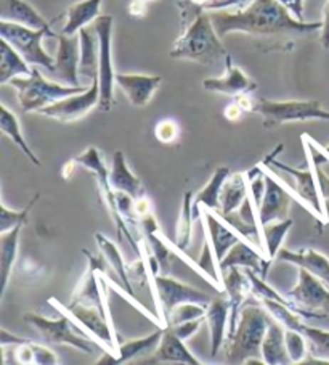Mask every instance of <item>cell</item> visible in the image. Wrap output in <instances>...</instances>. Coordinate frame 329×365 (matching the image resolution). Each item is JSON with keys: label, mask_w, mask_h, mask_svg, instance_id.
<instances>
[{"label": "cell", "mask_w": 329, "mask_h": 365, "mask_svg": "<svg viewBox=\"0 0 329 365\" xmlns=\"http://www.w3.org/2000/svg\"><path fill=\"white\" fill-rule=\"evenodd\" d=\"M95 240H97V245H98V248L101 251V255L105 256V259L108 261V264H110L113 272H115L119 277V280L124 283V287L129 292V294L135 297L134 285H132V280L129 277L127 264H125L121 251H119V248L111 240H108L105 235L95 234Z\"/></svg>", "instance_id": "cell-35"}, {"label": "cell", "mask_w": 329, "mask_h": 365, "mask_svg": "<svg viewBox=\"0 0 329 365\" xmlns=\"http://www.w3.org/2000/svg\"><path fill=\"white\" fill-rule=\"evenodd\" d=\"M224 115H225L226 119H229V121L236 123V121H239V119L243 118L244 110L236 102H233L230 105H226V108L224 110Z\"/></svg>", "instance_id": "cell-52"}, {"label": "cell", "mask_w": 329, "mask_h": 365, "mask_svg": "<svg viewBox=\"0 0 329 365\" xmlns=\"http://www.w3.org/2000/svg\"><path fill=\"white\" fill-rule=\"evenodd\" d=\"M143 364H185V365H199L201 361L193 356L189 349L175 333L166 327L162 333L161 343L157 346L153 356L142 361Z\"/></svg>", "instance_id": "cell-19"}, {"label": "cell", "mask_w": 329, "mask_h": 365, "mask_svg": "<svg viewBox=\"0 0 329 365\" xmlns=\"http://www.w3.org/2000/svg\"><path fill=\"white\" fill-rule=\"evenodd\" d=\"M23 320L33 327L37 331V335L47 344H66L85 352V354H93L95 346L98 344L92 338L87 339L82 335L74 333L71 325H69V317L65 316V314L60 319L50 320L36 312H28L23 316Z\"/></svg>", "instance_id": "cell-12"}, {"label": "cell", "mask_w": 329, "mask_h": 365, "mask_svg": "<svg viewBox=\"0 0 329 365\" xmlns=\"http://www.w3.org/2000/svg\"><path fill=\"white\" fill-rule=\"evenodd\" d=\"M229 320H230V301L226 293L214 298L207 306L206 311V324L211 333V356L215 357L219 351L225 344L226 333H229Z\"/></svg>", "instance_id": "cell-21"}, {"label": "cell", "mask_w": 329, "mask_h": 365, "mask_svg": "<svg viewBox=\"0 0 329 365\" xmlns=\"http://www.w3.org/2000/svg\"><path fill=\"white\" fill-rule=\"evenodd\" d=\"M58 50L55 56V69L50 74L55 83L80 87L79 78V58H80V37L79 34L68 36L60 33L56 36Z\"/></svg>", "instance_id": "cell-15"}, {"label": "cell", "mask_w": 329, "mask_h": 365, "mask_svg": "<svg viewBox=\"0 0 329 365\" xmlns=\"http://www.w3.org/2000/svg\"><path fill=\"white\" fill-rule=\"evenodd\" d=\"M98 36V84L101 111H110L115 105L116 73L113 66V20L111 15H100L93 23Z\"/></svg>", "instance_id": "cell-11"}, {"label": "cell", "mask_w": 329, "mask_h": 365, "mask_svg": "<svg viewBox=\"0 0 329 365\" xmlns=\"http://www.w3.org/2000/svg\"><path fill=\"white\" fill-rule=\"evenodd\" d=\"M278 178L271 173H265V195L262 198V203L257 210V219L261 227L265 224L284 221L289 217L291 210V200L294 195L289 192V188L284 187L281 182L276 180Z\"/></svg>", "instance_id": "cell-16"}, {"label": "cell", "mask_w": 329, "mask_h": 365, "mask_svg": "<svg viewBox=\"0 0 329 365\" xmlns=\"http://www.w3.org/2000/svg\"><path fill=\"white\" fill-rule=\"evenodd\" d=\"M271 314L254 297L248 298L239 312L236 330L226 335V364H246L249 359H262V341L267 333Z\"/></svg>", "instance_id": "cell-2"}, {"label": "cell", "mask_w": 329, "mask_h": 365, "mask_svg": "<svg viewBox=\"0 0 329 365\" xmlns=\"http://www.w3.org/2000/svg\"><path fill=\"white\" fill-rule=\"evenodd\" d=\"M193 192H185L182 201V211L179 217V224H177V237L175 245L180 251H185L189 243H192L193 237Z\"/></svg>", "instance_id": "cell-39"}, {"label": "cell", "mask_w": 329, "mask_h": 365, "mask_svg": "<svg viewBox=\"0 0 329 365\" xmlns=\"http://www.w3.org/2000/svg\"><path fill=\"white\" fill-rule=\"evenodd\" d=\"M278 259L281 262L294 264L297 267L307 269L308 272H312L315 277H318L329 287V259L321 255L320 251L313 248H302L299 251H291V250H280L278 253Z\"/></svg>", "instance_id": "cell-25"}, {"label": "cell", "mask_w": 329, "mask_h": 365, "mask_svg": "<svg viewBox=\"0 0 329 365\" xmlns=\"http://www.w3.org/2000/svg\"><path fill=\"white\" fill-rule=\"evenodd\" d=\"M26 341H29V339L11 335V333H9L5 329L0 330V346H2V348H9V346H18V344H23Z\"/></svg>", "instance_id": "cell-51"}, {"label": "cell", "mask_w": 329, "mask_h": 365, "mask_svg": "<svg viewBox=\"0 0 329 365\" xmlns=\"http://www.w3.org/2000/svg\"><path fill=\"white\" fill-rule=\"evenodd\" d=\"M10 86L15 87L18 93V102L24 113H39L42 108L58 102L61 98H66L74 93H80L87 91L90 86H65L55 83L52 79H46L41 68L33 66V73L29 76L15 78L10 81Z\"/></svg>", "instance_id": "cell-4"}, {"label": "cell", "mask_w": 329, "mask_h": 365, "mask_svg": "<svg viewBox=\"0 0 329 365\" xmlns=\"http://www.w3.org/2000/svg\"><path fill=\"white\" fill-rule=\"evenodd\" d=\"M284 333H286V327L271 316L267 333H265L262 341V361L267 365L293 364L286 349Z\"/></svg>", "instance_id": "cell-26"}, {"label": "cell", "mask_w": 329, "mask_h": 365, "mask_svg": "<svg viewBox=\"0 0 329 365\" xmlns=\"http://www.w3.org/2000/svg\"><path fill=\"white\" fill-rule=\"evenodd\" d=\"M291 309L296 311L303 320H321L329 317V289L307 269L299 267V280L284 293Z\"/></svg>", "instance_id": "cell-7"}, {"label": "cell", "mask_w": 329, "mask_h": 365, "mask_svg": "<svg viewBox=\"0 0 329 365\" xmlns=\"http://www.w3.org/2000/svg\"><path fill=\"white\" fill-rule=\"evenodd\" d=\"M249 197L248 174L235 173L226 178L220 190V210L215 214H230L236 211L243 201Z\"/></svg>", "instance_id": "cell-30"}, {"label": "cell", "mask_w": 329, "mask_h": 365, "mask_svg": "<svg viewBox=\"0 0 329 365\" xmlns=\"http://www.w3.org/2000/svg\"><path fill=\"white\" fill-rule=\"evenodd\" d=\"M80 37V58H79V78L90 86L95 78H98V36L92 28H82Z\"/></svg>", "instance_id": "cell-28"}, {"label": "cell", "mask_w": 329, "mask_h": 365, "mask_svg": "<svg viewBox=\"0 0 329 365\" xmlns=\"http://www.w3.org/2000/svg\"><path fill=\"white\" fill-rule=\"evenodd\" d=\"M161 76H148V74H122L116 73V84L119 86L129 102L137 108H145L161 86Z\"/></svg>", "instance_id": "cell-20"}, {"label": "cell", "mask_w": 329, "mask_h": 365, "mask_svg": "<svg viewBox=\"0 0 329 365\" xmlns=\"http://www.w3.org/2000/svg\"><path fill=\"white\" fill-rule=\"evenodd\" d=\"M143 2H148L150 4V2H155V0H143Z\"/></svg>", "instance_id": "cell-56"}, {"label": "cell", "mask_w": 329, "mask_h": 365, "mask_svg": "<svg viewBox=\"0 0 329 365\" xmlns=\"http://www.w3.org/2000/svg\"><path fill=\"white\" fill-rule=\"evenodd\" d=\"M0 20L33 29H52L46 18L26 0H0Z\"/></svg>", "instance_id": "cell-24"}, {"label": "cell", "mask_w": 329, "mask_h": 365, "mask_svg": "<svg viewBox=\"0 0 329 365\" xmlns=\"http://www.w3.org/2000/svg\"><path fill=\"white\" fill-rule=\"evenodd\" d=\"M284 341H286V349L293 364H302L308 356V343L307 338L302 331L286 329L284 333Z\"/></svg>", "instance_id": "cell-43"}, {"label": "cell", "mask_w": 329, "mask_h": 365, "mask_svg": "<svg viewBox=\"0 0 329 365\" xmlns=\"http://www.w3.org/2000/svg\"><path fill=\"white\" fill-rule=\"evenodd\" d=\"M321 150L326 153V156L329 158V145H326V147H321Z\"/></svg>", "instance_id": "cell-55"}, {"label": "cell", "mask_w": 329, "mask_h": 365, "mask_svg": "<svg viewBox=\"0 0 329 365\" xmlns=\"http://www.w3.org/2000/svg\"><path fill=\"white\" fill-rule=\"evenodd\" d=\"M33 351H34L36 365H56L58 364V357L55 356V352L46 348V346L33 343Z\"/></svg>", "instance_id": "cell-47"}, {"label": "cell", "mask_w": 329, "mask_h": 365, "mask_svg": "<svg viewBox=\"0 0 329 365\" xmlns=\"http://www.w3.org/2000/svg\"><path fill=\"white\" fill-rule=\"evenodd\" d=\"M164 329L161 327L160 330L150 333L148 336L138 338V339H130V341H125L119 344V352H118V364H127L134 361L135 357L140 354H148V352L155 351L161 343Z\"/></svg>", "instance_id": "cell-37"}, {"label": "cell", "mask_w": 329, "mask_h": 365, "mask_svg": "<svg viewBox=\"0 0 329 365\" xmlns=\"http://www.w3.org/2000/svg\"><path fill=\"white\" fill-rule=\"evenodd\" d=\"M270 259H265L262 253H258L257 250L251 247L249 243H244L243 240H238L233 245L231 250L226 253L222 261L219 264L220 274H224L225 270L230 267H243V269H252L257 274H261L263 279L267 277Z\"/></svg>", "instance_id": "cell-22"}, {"label": "cell", "mask_w": 329, "mask_h": 365, "mask_svg": "<svg viewBox=\"0 0 329 365\" xmlns=\"http://www.w3.org/2000/svg\"><path fill=\"white\" fill-rule=\"evenodd\" d=\"M283 145H278V147L271 152L267 158L262 161L263 166H270V168H276L280 171L286 173L291 175V179L294 180V185L289 192H293L294 198H297L302 203V206L308 210V212H312L313 216L318 219V221L326 222L328 221V212L326 207L323 205V197L320 193L318 188V182H316L313 168L308 169H297V168H291L284 163L278 161L276 156L283 152Z\"/></svg>", "instance_id": "cell-9"}, {"label": "cell", "mask_w": 329, "mask_h": 365, "mask_svg": "<svg viewBox=\"0 0 329 365\" xmlns=\"http://www.w3.org/2000/svg\"><path fill=\"white\" fill-rule=\"evenodd\" d=\"M180 128L174 119H162L156 124L155 135L161 143H172L179 138Z\"/></svg>", "instance_id": "cell-45"}, {"label": "cell", "mask_w": 329, "mask_h": 365, "mask_svg": "<svg viewBox=\"0 0 329 365\" xmlns=\"http://www.w3.org/2000/svg\"><path fill=\"white\" fill-rule=\"evenodd\" d=\"M101 2L103 0H80L66 9V23L61 33L68 36L79 34L82 28H87L101 15Z\"/></svg>", "instance_id": "cell-29"}, {"label": "cell", "mask_w": 329, "mask_h": 365, "mask_svg": "<svg viewBox=\"0 0 329 365\" xmlns=\"http://www.w3.org/2000/svg\"><path fill=\"white\" fill-rule=\"evenodd\" d=\"M204 322H206V316L199 317V319H194V320H188V322H183V324H179V325L169 327V329L172 330L180 339H183V341H187L188 338H192L194 333L201 329V325Z\"/></svg>", "instance_id": "cell-46"}, {"label": "cell", "mask_w": 329, "mask_h": 365, "mask_svg": "<svg viewBox=\"0 0 329 365\" xmlns=\"http://www.w3.org/2000/svg\"><path fill=\"white\" fill-rule=\"evenodd\" d=\"M41 198V195L37 193L33 197V200L29 201L28 206L24 207L23 211H11L7 207V205L2 203V214H0V232H9L16 225L20 224H28V217H29V212L33 210L36 201Z\"/></svg>", "instance_id": "cell-44"}, {"label": "cell", "mask_w": 329, "mask_h": 365, "mask_svg": "<svg viewBox=\"0 0 329 365\" xmlns=\"http://www.w3.org/2000/svg\"><path fill=\"white\" fill-rule=\"evenodd\" d=\"M301 331L308 343V356L329 362V331L303 324Z\"/></svg>", "instance_id": "cell-40"}, {"label": "cell", "mask_w": 329, "mask_h": 365, "mask_svg": "<svg viewBox=\"0 0 329 365\" xmlns=\"http://www.w3.org/2000/svg\"><path fill=\"white\" fill-rule=\"evenodd\" d=\"M23 227L24 224H20L9 232H2V235H0V282H2V294L7 292L11 270H14V264L18 256Z\"/></svg>", "instance_id": "cell-31"}, {"label": "cell", "mask_w": 329, "mask_h": 365, "mask_svg": "<svg viewBox=\"0 0 329 365\" xmlns=\"http://www.w3.org/2000/svg\"><path fill=\"white\" fill-rule=\"evenodd\" d=\"M183 23V34L170 48V58L189 60L199 65H215L226 58L222 37L215 31L209 11H199Z\"/></svg>", "instance_id": "cell-3"}, {"label": "cell", "mask_w": 329, "mask_h": 365, "mask_svg": "<svg viewBox=\"0 0 329 365\" xmlns=\"http://www.w3.org/2000/svg\"><path fill=\"white\" fill-rule=\"evenodd\" d=\"M147 5L148 2H143V0H132L129 4V14L134 18H142L147 15Z\"/></svg>", "instance_id": "cell-53"}, {"label": "cell", "mask_w": 329, "mask_h": 365, "mask_svg": "<svg viewBox=\"0 0 329 365\" xmlns=\"http://www.w3.org/2000/svg\"><path fill=\"white\" fill-rule=\"evenodd\" d=\"M209 15L222 39L231 33H243L263 39L299 36L313 33L323 26L321 21L306 23L297 20L278 0H252L244 9L215 10Z\"/></svg>", "instance_id": "cell-1"}, {"label": "cell", "mask_w": 329, "mask_h": 365, "mask_svg": "<svg viewBox=\"0 0 329 365\" xmlns=\"http://www.w3.org/2000/svg\"><path fill=\"white\" fill-rule=\"evenodd\" d=\"M50 304L56 306V309L61 311L65 316L73 319L79 325L84 327L87 331L92 333V338L101 344L105 351L119 352V339L110 320V314L98 309L97 306L82 304V303H69V306H63L55 298L50 299Z\"/></svg>", "instance_id": "cell-10"}, {"label": "cell", "mask_w": 329, "mask_h": 365, "mask_svg": "<svg viewBox=\"0 0 329 365\" xmlns=\"http://www.w3.org/2000/svg\"><path fill=\"white\" fill-rule=\"evenodd\" d=\"M153 288L156 289V303L160 311V320L166 319L170 309L182 303H198L209 306L211 298L206 293L199 292L189 285H185L169 275H156L153 279Z\"/></svg>", "instance_id": "cell-13"}, {"label": "cell", "mask_w": 329, "mask_h": 365, "mask_svg": "<svg viewBox=\"0 0 329 365\" xmlns=\"http://www.w3.org/2000/svg\"><path fill=\"white\" fill-rule=\"evenodd\" d=\"M244 274L248 275V279L251 282V294L256 299H258V301H262V299H275V301H280V303L289 304L288 299L284 298L283 294L278 293L275 288H271L268 283H265L263 277L261 274H257L256 270L244 269Z\"/></svg>", "instance_id": "cell-42"}, {"label": "cell", "mask_w": 329, "mask_h": 365, "mask_svg": "<svg viewBox=\"0 0 329 365\" xmlns=\"http://www.w3.org/2000/svg\"><path fill=\"white\" fill-rule=\"evenodd\" d=\"M98 274H100L98 269L95 267L93 264L88 262V267L85 270V274L82 275L79 285H78V288H75V292L73 294L71 303H82V304L97 306L98 309H101L106 314H110L106 309L103 293H101Z\"/></svg>", "instance_id": "cell-33"}, {"label": "cell", "mask_w": 329, "mask_h": 365, "mask_svg": "<svg viewBox=\"0 0 329 365\" xmlns=\"http://www.w3.org/2000/svg\"><path fill=\"white\" fill-rule=\"evenodd\" d=\"M75 166H79L78 163H75V160H69L66 165H63V169H61V178L65 180H69L73 178V174L75 171Z\"/></svg>", "instance_id": "cell-54"}, {"label": "cell", "mask_w": 329, "mask_h": 365, "mask_svg": "<svg viewBox=\"0 0 329 365\" xmlns=\"http://www.w3.org/2000/svg\"><path fill=\"white\" fill-rule=\"evenodd\" d=\"M52 29H33L21 24L0 20V37L7 41L31 66H37L47 71L53 73L55 58L46 52L42 47L43 37H56Z\"/></svg>", "instance_id": "cell-6"}, {"label": "cell", "mask_w": 329, "mask_h": 365, "mask_svg": "<svg viewBox=\"0 0 329 365\" xmlns=\"http://www.w3.org/2000/svg\"><path fill=\"white\" fill-rule=\"evenodd\" d=\"M31 73L33 66L7 41H0V84H10L11 79L29 76Z\"/></svg>", "instance_id": "cell-34"}, {"label": "cell", "mask_w": 329, "mask_h": 365, "mask_svg": "<svg viewBox=\"0 0 329 365\" xmlns=\"http://www.w3.org/2000/svg\"><path fill=\"white\" fill-rule=\"evenodd\" d=\"M74 160L79 166L87 169V171H90L95 178H97L98 190L101 193V198H103V203L106 206L108 212H110V216L113 217V222H115V225H116L119 242H124V238H125V240L129 242L130 248L137 253V256H142L140 243H138L137 237L134 235V232H132L130 225L125 222V219L121 216V212H119V210H118L116 192L110 184V171H108L103 160H101L98 148L88 147L79 156H75Z\"/></svg>", "instance_id": "cell-5"}, {"label": "cell", "mask_w": 329, "mask_h": 365, "mask_svg": "<svg viewBox=\"0 0 329 365\" xmlns=\"http://www.w3.org/2000/svg\"><path fill=\"white\" fill-rule=\"evenodd\" d=\"M134 214L137 221H140V219L153 214V203H151V200L147 197V195L134 200Z\"/></svg>", "instance_id": "cell-48"}, {"label": "cell", "mask_w": 329, "mask_h": 365, "mask_svg": "<svg viewBox=\"0 0 329 365\" xmlns=\"http://www.w3.org/2000/svg\"><path fill=\"white\" fill-rule=\"evenodd\" d=\"M204 224L207 225L209 242H211L214 257L220 264L239 238L236 232L209 207H204Z\"/></svg>", "instance_id": "cell-23"}, {"label": "cell", "mask_w": 329, "mask_h": 365, "mask_svg": "<svg viewBox=\"0 0 329 365\" xmlns=\"http://www.w3.org/2000/svg\"><path fill=\"white\" fill-rule=\"evenodd\" d=\"M224 275V287L225 293L230 301V320H229V333L230 335L236 330L239 312H241L243 304L251 297V282L248 275L244 274V270L239 267H230L225 270Z\"/></svg>", "instance_id": "cell-18"}, {"label": "cell", "mask_w": 329, "mask_h": 365, "mask_svg": "<svg viewBox=\"0 0 329 365\" xmlns=\"http://www.w3.org/2000/svg\"><path fill=\"white\" fill-rule=\"evenodd\" d=\"M278 2L284 5L297 20L303 21V4H306V0H278Z\"/></svg>", "instance_id": "cell-50"}, {"label": "cell", "mask_w": 329, "mask_h": 365, "mask_svg": "<svg viewBox=\"0 0 329 365\" xmlns=\"http://www.w3.org/2000/svg\"><path fill=\"white\" fill-rule=\"evenodd\" d=\"M202 87L207 92L224 93V96L238 97L241 93H252L257 91V84L252 81L243 69H239L231 61V56L226 55L225 58V73L220 78H209L202 81Z\"/></svg>", "instance_id": "cell-17"}, {"label": "cell", "mask_w": 329, "mask_h": 365, "mask_svg": "<svg viewBox=\"0 0 329 365\" xmlns=\"http://www.w3.org/2000/svg\"><path fill=\"white\" fill-rule=\"evenodd\" d=\"M207 311V306L198 304V303H182L175 306L174 309H170L169 314L164 319V325L166 327H174L183 322H188V320H194L199 317H204Z\"/></svg>", "instance_id": "cell-41"}, {"label": "cell", "mask_w": 329, "mask_h": 365, "mask_svg": "<svg viewBox=\"0 0 329 365\" xmlns=\"http://www.w3.org/2000/svg\"><path fill=\"white\" fill-rule=\"evenodd\" d=\"M230 175L229 168H217L212 174V178L209 179L206 187H202L193 200V217H199V206L209 207V210L217 212L220 210V190L225 184L226 178Z\"/></svg>", "instance_id": "cell-32"}, {"label": "cell", "mask_w": 329, "mask_h": 365, "mask_svg": "<svg viewBox=\"0 0 329 365\" xmlns=\"http://www.w3.org/2000/svg\"><path fill=\"white\" fill-rule=\"evenodd\" d=\"M321 34H320V41L321 46L325 50H329V0L323 9V21H321Z\"/></svg>", "instance_id": "cell-49"}, {"label": "cell", "mask_w": 329, "mask_h": 365, "mask_svg": "<svg viewBox=\"0 0 329 365\" xmlns=\"http://www.w3.org/2000/svg\"><path fill=\"white\" fill-rule=\"evenodd\" d=\"M110 184L116 192H125L132 195L134 198L143 197L145 195V187L142 180L130 171L122 150H116L115 156H113L110 169Z\"/></svg>", "instance_id": "cell-27"}, {"label": "cell", "mask_w": 329, "mask_h": 365, "mask_svg": "<svg viewBox=\"0 0 329 365\" xmlns=\"http://www.w3.org/2000/svg\"><path fill=\"white\" fill-rule=\"evenodd\" d=\"M100 103V84L98 78L93 79L87 91L80 93H74L66 98H61L58 102L46 106L39 111V115L46 118L56 119L60 123H74L87 116L95 106Z\"/></svg>", "instance_id": "cell-14"}, {"label": "cell", "mask_w": 329, "mask_h": 365, "mask_svg": "<svg viewBox=\"0 0 329 365\" xmlns=\"http://www.w3.org/2000/svg\"><path fill=\"white\" fill-rule=\"evenodd\" d=\"M254 113L262 116V123L267 129L280 128L288 123L299 121H329V111L323 108L316 100H286V102H275V100L258 98L256 100Z\"/></svg>", "instance_id": "cell-8"}, {"label": "cell", "mask_w": 329, "mask_h": 365, "mask_svg": "<svg viewBox=\"0 0 329 365\" xmlns=\"http://www.w3.org/2000/svg\"><path fill=\"white\" fill-rule=\"evenodd\" d=\"M0 129H2L4 134L9 135L11 140H14L18 145V147L23 150V153L28 156L29 161L33 163V165H36V166L42 165L41 160L37 158L36 153L33 152V150H31V147L26 142V138L23 137L20 121H18L15 113L10 111L7 108V105H4V103H2V106H0Z\"/></svg>", "instance_id": "cell-36"}, {"label": "cell", "mask_w": 329, "mask_h": 365, "mask_svg": "<svg viewBox=\"0 0 329 365\" xmlns=\"http://www.w3.org/2000/svg\"><path fill=\"white\" fill-rule=\"evenodd\" d=\"M293 219H284V221H276L265 224L261 227L262 232V242L265 247V253H267L268 259L273 261L281 250L283 240L286 238L288 232L293 227Z\"/></svg>", "instance_id": "cell-38"}]
</instances>
